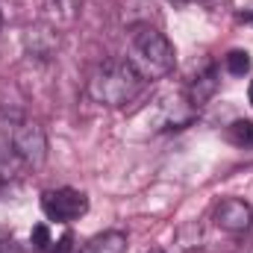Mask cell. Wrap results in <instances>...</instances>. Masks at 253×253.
<instances>
[{
  "mask_svg": "<svg viewBox=\"0 0 253 253\" xmlns=\"http://www.w3.org/2000/svg\"><path fill=\"white\" fill-rule=\"evenodd\" d=\"M124 251H126L124 233L121 230H106V233H97L94 239H88L80 253H124Z\"/></svg>",
  "mask_w": 253,
  "mask_h": 253,
  "instance_id": "obj_7",
  "label": "cell"
},
{
  "mask_svg": "<svg viewBox=\"0 0 253 253\" xmlns=\"http://www.w3.org/2000/svg\"><path fill=\"white\" fill-rule=\"evenodd\" d=\"M251 253H253V251H251Z\"/></svg>",
  "mask_w": 253,
  "mask_h": 253,
  "instance_id": "obj_17",
  "label": "cell"
},
{
  "mask_svg": "<svg viewBox=\"0 0 253 253\" xmlns=\"http://www.w3.org/2000/svg\"><path fill=\"white\" fill-rule=\"evenodd\" d=\"M212 221H215L218 230H224V233H230V236H242V233L251 230L253 209H251V203H245L242 197H227V200H221V203L215 206Z\"/></svg>",
  "mask_w": 253,
  "mask_h": 253,
  "instance_id": "obj_5",
  "label": "cell"
},
{
  "mask_svg": "<svg viewBox=\"0 0 253 253\" xmlns=\"http://www.w3.org/2000/svg\"><path fill=\"white\" fill-rule=\"evenodd\" d=\"M144 83L147 80L129 65V59H106L88 77V97L100 106H124L141 94Z\"/></svg>",
  "mask_w": 253,
  "mask_h": 253,
  "instance_id": "obj_2",
  "label": "cell"
},
{
  "mask_svg": "<svg viewBox=\"0 0 253 253\" xmlns=\"http://www.w3.org/2000/svg\"><path fill=\"white\" fill-rule=\"evenodd\" d=\"M248 100L253 103V80H251V85H248Z\"/></svg>",
  "mask_w": 253,
  "mask_h": 253,
  "instance_id": "obj_13",
  "label": "cell"
},
{
  "mask_svg": "<svg viewBox=\"0 0 253 253\" xmlns=\"http://www.w3.org/2000/svg\"><path fill=\"white\" fill-rule=\"evenodd\" d=\"M15 165H12V159L6 156V153H0V191L6 189V186H12L15 183Z\"/></svg>",
  "mask_w": 253,
  "mask_h": 253,
  "instance_id": "obj_10",
  "label": "cell"
},
{
  "mask_svg": "<svg viewBox=\"0 0 253 253\" xmlns=\"http://www.w3.org/2000/svg\"><path fill=\"white\" fill-rule=\"evenodd\" d=\"M0 27H3V15H0Z\"/></svg>",
  "mask_w": 253,
  "mask_h": 253,
  "instance_id": "obj_16",
  "label": "cell"
},
{
  "mask_svg": "<svg viewBox=\"0 0 253 253\" xmlns=\"http://www.w3.org/2000/svg\"><path fill=\"white\" fill-rule=\"evenodd\" d=\"M33 245H36V251H47L50 248V236H47V227L44 224H39L33 230Z\"/></svg>",
  "mask_w": 253,
  "mask_h": 253,
  "instance_id": "obj_11",
  "label": "cell"
},
{
  "mask_svg": "<svg viewBox=\"0 0 253 253\" xmlns=\"http://www.w3.org/2000/svg\"><path fill=\"white\" fill-rule=\"evenodd\" d=\"M0 132H3L6 147L12 150V156L18 162H24L27 168H42L44 165V159H47V135H44V126L39 121H33L21 109L0 106Z\"/></svg>",
  "mask_w": 253,
  "mask_h": 253,
  "instance_id": "obj_3",
  "label": "cell"
},
{
  "mask_svg": "<svg viewBox=\"0 0 253 253\" xmlns=\"http://www.w3.org/2000/svg\"><path fill=\"white\" fill-rule=\"evenodd\" d=\"M42 212L53 224H71L88 212V197L77 189H47L42 194Z\"/></svg>",
  "mask_w": 253,
  "mask_h": 253,
  "instance_id": "obj_4",
  "label": "cell"
},
{
  "mask_svg": "<svg viewBox=\"0 0 253 253\" xmlns=\"http://www.w3.org/2000/svg\"><path fill=\"white\" fill-rule=\"evenodd\" d=\"M126 59L144 80H162L174 71L177 53L165 33H159L150 24H138L126 36Z\"/></svg>",
  "mask_w": 253,
  "mask_h": 253,
  "instance_id": "obj_1",
  "label": "cell"
},
{
  "mask_svg": "<svg viewBox=\"0 0 253 253\" xmlns=\"http://www.w3.org/2000/svg\"><path fill=\"white\" fill-rule=\"evenodd\" d=\"M227 138L236 144V147H253V121H245V118H239V121H233V124L227 126Z\"/></svg>",
  "mask_w": 253,
  "mask_h": 253,
  "instance_id": "obj_8",
  "label": "cell"
},
{
  "mask_svg": "<svg viewBox=\"0 0 253 253\" xmlns=\"http://www.w3.org/2000/svg\"><path fill=\"white\" fill-rule=\"evenodd\" d=\"M174 6H186V3H191V0H171Z\"/></svg>",
  "mask_w": 253,
  "mask_h": 253,
  "instance_id": "obj_14",
  "label": "cell"
},
{
  "mask_svg": "<svg viewBox=\"0 0 253 253\" xmlns=\"http://www.w3.org/2000/svg\"><path fill=\"white\" fill-rule=\"evenodd\" d=\"M218 88H221V71L215 65H206L203 71H197L191 77L189 88H186V97H189V103L194 109H200V106H206L218 94Z\"/></svg>",
  "mask_w": 253,
  "mask_h": 253,
  "instance_id": "obj_6",
  "label": "cell"
},
{
  "mask_svg": "<svg viewBox=\"0 0 253 253\" xmlns=\"http://www.w3.org/2000/svg\"><path fill=\"white\" fill-rule=\"evenodd\" d=\"M147 253H165V251H159V248H153V251H147Z\"/></svg>",
  "mask_w": 253,
  "mask_h": 253,
  "instance_id": "obj_15",
  "label": "cell"
},
{
  "mask_svg": "<svg viewBox=\"0 0 253 253\" xmlns=\"http://www.w3.org/2000/svg\"><path fill=\"white\" fill-rule=\"evenodd\" d=\"M203 9H209V12H224V9H230V0H197Z\"/></svg>",
  "mask_w": 253,
  "mask_h": 253,
  "instance_id": "obj_12",
  "label": "cell"
},
{
  "mask_svg": "<svg viewBox=\"0 0 253 253\" xmlns=\"http://www.w3.org/2000/svg\"><path fill=\"white\" fill-rule=\"evenodd\" d=\"M224 68L233 74V77H245L251 71V53L248 50H230L227 59H224Z\"/></svg>",
  "mask_w": 253,
  "mask_h": 253,
  "instance_id": "obj_9",
  "label": "cell"
}]
</instances>
